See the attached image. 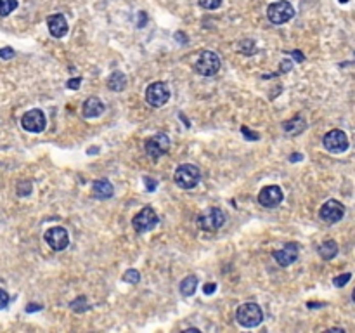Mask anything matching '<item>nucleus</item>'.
Here are the masks:
<instances>
[{"label":"nucleus","instance_id":"nucleus-24","mask_svg":"<svg viewBox=\"0 0 355 333\" xmlns=\"http://www.w3.org/2000/svg\"><path fill=\"white\" fill-rule=\"evenodd\" d=\"M31 190H33V184H31V181H19L17 182V188H16V191H17V195L19 196H28Z\"/></svg>","mask_w":355,"mask_h":333},{"label":"nucleus","instance_id":"nucleus-8","mask_svg":"<svg viewBox=\"0 0 355 333\" xmlns=\"http://www.w3.org/2000/svg\"><path fill=\"white\" fill-rule=\"evenodd\" d=\"M160 219L158 215H156L154 209L152 206H144V209L139 212L136 217H134V229H136L137 233H147L151 231V229H154L156 226H158Z\"/></svg>","mask_w":355,"mask_h":333},{"label":"nucleus","instance_id":"nucleus-10","mask_svg":"<svg viewBox=\"0 0 355 333\" xmlns=\"http://www.w3.org/2000/svg\"><path fill=\"white\" fill-rule=\"evenodd\" d=\"M146 148V153L151 156V158H160L168 153L170 150V139L166 134H156V136L149 137L144 144Z\"/></svg>","mask_w":355,"mask_h":333},{"label":"nucleus","instance_id":"nucleus-31","mask_svg":"<svg viewBox=\"0 0 355 333\" xmlns=\"http://www.w3.org/2000/svg\"><path fill=\"white\" fill-rule=\"evenodd\" d=\"M7 305H9V294L4 288H0V309L7 307Z\"/></svg>","mask_w":355,"mask_h":333},{"label":"nucleus","instance_id":"nucleus-1","mask_svg":"<svg viewBox=\"0 0 355 333\" xmlns=\"http://www.w3.org/2000/svg\"><path fill=\"white\" fill-rule=\"evenodd\" d=\"M236 319L241 326L245 328H255L263 321V313L262 307L255 302H246L241 304L236 310Z\"/></svg>","mask_w":355,"mask_h":333},{"label":"nucleus","instance_id":"nucleus-23","mask_svg":"<svg viewBox=\"0 0 355 333\" xmlns=\"http://www.w3.org/2000/svg\"><path fill=\"white\" fill-rule=\"evenodd\" d=\"M70 307L75 310V313H85V310L91 309V305H88L87 299L85 297H78V299H75L73 302L70 304Z\"/></svg>","mask_w":355,"mask_h":333},{"label":"nucleus","instance_id":"nucleus-37","mask_svg":"<svg viewBox=\"0 0 355 333\" xmlns=\"http://www.w3.org/2000/svg\"><path fill=\"white\" fill-rule=\"evenodd\" d=\"M291 66H293V65H291V61L290 59H284V61L281 63V71H284V73H286V71L291 70Z\"/></svg>","mask_w":355,"mask_h":333},{"label":"nucleus","instance_id":"nucleus-14","mask_svg":"<svg viewBox=\"0 0 355 333\" xmlns=\"http://www.w3.org/2000/svg\"><path fill=\"white\" fill-rule=\"evenodd\" d=\"M300 255V246L296 243H287V245L282 246L281 250H276L272 254V257L277 260V264L282 265V267H287L293 262H296Z\"/></svg>","mask_w":355,"mask_h":333},{"label":"nucleus","instance_id":"nucleus-13","mask_svg":"<svg viewBox=\"0 0 355 333\" xmlns=\"http://www.w3.org/2000/svg\"><path fill=\"white\" fill-rule=\"evenodd\" d=\"M282 190L279 186H265L262 191L258 193V203L265 206V209H274L282 201Z\"/></svg>","mask_w":355,"mask_h":333},{"label":"nucleus","instance_id":"nucleus-29","mask_svg":"<svg viewBox=\"0 0 355 333\" xmlns=\"http://www.w3.org/2000/svg\"><path fill=\"white\" fill-rule=\"evenodd\" d=\"M14 54L16 52L12 47H4V49H0V59H12Z\"/></svg>","mask_w":355,"mask_h":333},{"label":"nucleus","instance_id":"nucleus-42","mask_svg":"<svg viewBox=\"0 0 355 333\" xmlns=\"http://www.w3.org/2000/svg\"><path fill=\"white\" fill-rule=\"evenodd\" d=\"M324 304H314V302H308V307L310 309H314V307H322Z\"/></svg>","mask_w":355,"mask_h":333},{"label":"nucleus","instance_id":"nucleus-26","mask_svg":"<svg viewBox=\"0 0 355 333\" xmlns=\"http://www.w3.org/2000/svg\"><path fill=\"white\" fill-rule=\"evenodd\" d=\"M239 51L242 54H246V56H251V54L257 52V47H255L253 40H242V42L239 44Z\"/></svg>","mask_w":355,"mask_h":333},{"label":"nucleus","instance_id":"nucleus-44","mask_svg":"<svg viewBox=\"0 0 355 333\" xmlns=\"http://www.w3.org/2000/svg\"><path fill=\"white\" fill-rule=\"evenodd\" d=\"M340 2H341V4H347V2H348V0H340Z\"/></svg>","mask_w":355,"mask_h":333},{"label":"nucleus","instance_id":"nucleus-27","mask_svg":"<svg viewBox=\"0 0 355 333\" xmlns=\"http://www.w3.org/2000/svg\"><path fill=\"white\" fill-rule=\"evenodd\" d=\"M197 2H199V6L206 9V11H215V9H218L222 6L224 0H197Z\"/></svg>","mask_w":355,"mask_h":333},{"label":"nucleus","instance_id":"nucleus-22","mask_svg":"<svg viewBox=\"0 0 355 333\" xmlns=\"http://www.w3.org/2000/svg\"><path fill=\"white\" fill-rule=\"evenodd\" d=\"M17 0H0V16H9L12 11H16Z\"/></svg>","mask_w":355,"mask_h":333},{"label":"nucleus","instance_id":"nucleus-19","mask_svg":"<svg viewBox=\"0 0 355 333\" xmlns=\"http://www.w3.org/2000/svg\"><path fill=\"white\" fill-rule=\"evenodd\" d=\"M305 127H307V125H305V120L302 118V116H295V118L284 121V125H282L284 132L291 134V136H298V134H302Z\"/></svg>","mask_w":355,"mask_h":333},{"label":"nucleus","instance_id":"nucleus-30","mask_svg":"<svg viewBox=\"0 0 355 333\" xmlns=\"http://www.w3.org/2000/svg\"><path fill=\"white\" fill-rule=\"evenodd\" d=\"M241 132H242V136H245L246 139H250V141H258V139H260L258 132H253V130H250V129H246V127H242Z\"/></svg>","mask_w":355,"mask_h":333},{"label":"nucleus","instance_id":"nucleus-39","mask_svg":"<svg viewBox=\"0 0 355 333\" xmlns=\"http://www.w3.org/2000/svg\"><path fill=\"white\" fill-rule=\"evenodd\" d=\"M300 160H303V155H302V153H295V155L290 156V161H300Z\"/></svg>","mask_w":355,"mask_h":333},{"label":"nucleus","instance_id":"nucleus-16","mask_svg":"<svg viewBox=\"0 0 355 333\" xmlns=\"http://www.w3.org/2000/svg\"><path fill=\"white\" fill-rule=\"evenodd\" d=\"M102 111H104V105H102V101L99 97H88L83 102L82 115L85 118H97V116L102 115Z\"/></svg>","mask_w":355,"mask_h":333},{"label":"nucleus","instance_id":"nucleus-12","mask_svg":"<svg viewBox=\"0 0 355 333\" xmlns=\"http://www.w3.org/2000/svg\"><path fill=\"white\" fill-rule=\"evenodd\" d=\"M343 215H345V206L343 203H340L338 200L326 201V203L321 206V210H319V217L327 224L338 222V220L343 219Z\"/></svg>","mask_w":355,"mask_h":333},{"label":"nucleus","instance_id":"nucleus-18","mask_svg":"<svg viewBox=\"0 0 355 333\" xmlns=\"http://www.w3.org/2000/svg\"><path fill=\"white\" fill-rule=\"evenodd\" d=\"M107 87L115 92H121L125 87H127V76L118 70L113 71V73L109 75V78H107Z\"/></svg>","mask_w":355,"mask_h":333},{"label":"nucleus","instance_id":"nucleus-40","mask_svg":"<svg viewBox=\"0 0 355 333\" xmlns=\"http://www.w3.org/2000/svg\"><path fill=\"white\" fill-rule=\"evenodd\" d=\"M175 38H177V40H179V38H182V40H184V44H186V42H187L186 35H184V33H182V31H179V33H175Z\"/></svg>","mask_w":355,"mask_h":333},{"label":"nucleus","instance_id":"nucleus-32","mask_svg":"<svg viewBox=\"0 0 355 333\" xmlns=\"http://www.w3.org/2000/svg\"><path fill=\"white\" fill-rule=\"evenodd\" d=\"M144 184H146L147 191H154L156 188H158V181H154V179H151V177H144Z\"/></svg>","mask_w":355,"mask_h":333},{"label":"nucleus","instance_id":"nucleus-36","mask_svg":"<svg viewBox=\"0 0 355 333\" xmlns=\"http://www.w3.org/2000/svg\"><path fill=\"white\" fill-rule=\"evenodd\" d=\"M139 17H141V21L137 23V28H144V25H146V21H147V16H146V12H139Z\"/></svg>","mask_w":355,"mask_h":333},{"label":"nucleus","instance_id":"nucleus-20","mask_svg":"<svg viewBox=\"0 0 355 333\" xmlns=\"http://www.w3.org/2000/svg\"><path fill=\"white\" fill-rule=\"evenodd\" d=\"M317 252L324 260H331V259H335L336 255H338V243H336L335 240H327V241L322 243L321 246H319Z\"/></svg>","mask_w":355,"mask_h":333},{"label":"nucleus","instance_id":"nucleus-43","mask_svg":"<svg viewBox=\"0 0 355 333\" xmlns=\"http://www.w3.org/2000/svg\"><path fill=\"white\" fill-rule=\"evenodd\" d=\"M352 300L355 302V288H353V292H352Z\"/></svg>","mask_w":355,"mask_h":333},{"label":"nucleus","instance_id":"nucleus-5","mask_svg":"<svg viewBox=\"0 0 355 333\" xmlns=\"http://www.w3.org/2000/svg\"><path fill=\"white\" fill-rule=\"evenodd\" d=\"M218 70H220V57L212 51L201 52V56L194 63V71L197 75L213 76L218 73Z\"/></svg>","mask_w":355,"mask_h":333},{"label":"nucleus","instance_id":"nucleus-34","mask_svg":"<svg viewBox=\"0 0 355 333\" xmlns=\"http://www.w3.org/2000/svg\"><path fill=\"white\" fill-rule=\"evenodd\" d=\"M203 290H205V295H212L213 292L217 290V285H215V283H206L203 286Z\"/></svg>","mask_w":355,"mask_h":333},{"label":"nucleus","instance_id":"nucleus-25","mask_svg":"<svg viewBox=\"0 0 355 333\" xmlns=\"http://www.w3.org/2000/svg\"><path fill=\"white\" fill-rule=\"evenodd\" d=\"M139 280H141V274H139L137 269H128L123 274V281L130 283V285H136V283H139Z\"/></svg>","mask_w":355,"mask_h":333},{"label":"nucleus","instance_id":"nucleus-41","mask_svg":"<svg viewBox=\"0 0 355 333\" xmlns=\"http://www.w3.org/2000/svg\"><path fill=\"white\" fill-rule=\"evenodd\" d=\"M87 151H88V155H96V153L99 151V148H88Z\"/></svg>","mask_w":355,"mask_h":333},{"label":"nucleus","instance_id":"nucleus-21","mask_svg":"<svg viewBox=\"0 0 355 333\" xmlns=\"http://www.w3.org/2000/svg\"><path fill=\"white\" fill-rule=\"evenodd\" d=\"M197 288V278L196 276H187L186 280L181 283V294L184 297H189L196 292Z\"/></svg>","mask_w":355,"mask_h":333},{"label":"nucleus","instance_id":"nucleus-28","mask_svg":"<svg viewBox=\"0 0 355 333\" xmlns=\"http://www.w3.org/2000/svg\"><path fill=\"white\" fill-rule=\"evenodd\" d=\"M350 278H352V274H350V273L340 274V276H336L335 280H332V285L338 286V288H341V286H345V285H347V283L350 281Z\"/></svg>","mask_w":355,"mask_h":333},{"label":"nucleus","instance_id":"nucleus-33","mask_svg":"<svg viewBox=\"0 0 355 333\" xmlns=\"http://www.w3.org/2000/svg\"><path fill=\"white\" fill-rule=\"evenodd\" d=\"M80 84H82V78H71L66 82V87L71 89V91H76V89L80 87Z\"/></svg>","mask_w":355,"mask_h":333},{"label":"nucleus","instance_id":"nucleus-4","mask_svg":"<svg viewBox=\"0 0 355 333\" xmlns=\"http://www.w3.org/2000/svg\"><path fill=\"white\" fill-rule=\"evenodd\" d=\"M224 224H226V214L220 209H217V206H212V209L206 210V212H203L197 217V226H199V229H203V231H210V233L218 231Z\"/></svg>","mask_w":355,"mask_h":333},{"label":"nucleus","instance_id":"nucleus-2","mask_svg":"<svg viewBox=\"0 0 355 333\" xmlns=\"http://www.w3.org/2000/svg\"><path fill=\"white\" fill-rule=\"evenodd\" d=\"M199 177H201L199 169L192 163L179 165V169L173 174L175 184L179 188H182V190H192V188H196L197 182H199Z\"/></svg>","mask_w":355,"mask_h":333},{"label":"nucleus","instance_id":"nucleus-9","mask_svg":"<svg viewBox=\"0 0 355 333\" xmlns=\"http://www.w3.org/2000/svg\"><path fill=\"white\" fill-rule=\"evenodd\" d=\"M21 125H23L25 130L28 132H33V134H40L46 130V125H47V118H46V113L42 110H30L26 111L21 118Z\"/></svg>","mask_w":355,"mask_h":333},{"label":"nucleus","instance_id":"nucleus-15","mask_svg":"<svg viewBox=\"0 0 355 333\" xmlns=\"http://www.w3.org/2000/svg\"><path fill=\"white\" fill-rule=\"evenodd\" d=\"M49 31L54 38H62L68 33V21H66L64 14H54L47 17Z\"/></svg>","mask_w":355,"mask_h":333},{"label":"nucleus","instance_id":"nucleus-7","mask_svg":"<svg viewBox=\"0 0 355 333\" xmlns=\"http://www.w3.org/2000/svg\"><path fill=\"white\" fill-rule=\"evenodd\" d=\"M322 144H324V148L327 151L336 153V155H338V153H345L350 146L347 134L340 129L329 130V132L324 136V139H322Z\"/></svg>","mask_w":355,"mask_h":333},{"label":"nucleus","instance_id":"nucleus-17","mask_svg":"<svg viewBox=\"0 0 355 333\" xmlns=\"http://www.w3.org/2000/svg\"><path fill=\"white\" fill-rule=\"evenodd\" d=\"M92 191H94V196H96L97 200H107V198L113 196L115 188H113V184H111L109 181H106V179H99V181L94 182Z\"/></svg>","mask_w":355,"mask_h":333},{"label":"nucleus","instance_id":"nucleus-35","mask_svg":"<svg viewBox=\"0 0 355 333\" xmlns=\"http://www.w3.org/2000/svg\"><path fill=\"white\" fill-rule=\"evenodd\" d=\"M37 310H42V305H40V304H30V305H26V313H37Z\"/></svg>","mask_w":355,"mask_h":333},{"label":"nucleus","instance_id":"nucleus-38","mask_svg":"<svg viewBox=\"0 0 355 333\" xmlns=\"http://www.w3.org/2000/svg\"><path fill=\"white\" fill-rule=\"evenodd\" d=\"M291 56H293L298 63H302V61L305 59V56H303V54L300 52V51H291Z\"/></svg>","mask_w":355,"mask_h":333},{"label":"nucleus","instance_id":"nucleus-11","mask_svg":"<svg viewBox=\"0 0 355 333\" xmlns=\"http://www.w3.org/2000/svg\"><path fill=\"white\" fill-rule=\"evenodd\" d=\"M43 238H46L47 245L51 246L52 250H56V252L64 250L66 246L70 245V235H68V231H66L64 227H59V226L47 229L46 235H43Z\"/></svg>","mask_w":355,"mask_h":333},{"label":"nucleus","instance_id":"nucleus-6","mask_svg":"<svg viewBox=\"0 0 355 333\" xmlns=\"http://www.w3.org/2000/svg\"><path fill=\"white\" fill-rule=\"evenodd\" d=\"M170 99V87L165 82H154L146 89V101L147 105L161 108L168 102Z\"/></svg>","mask_w":355,"mask_h":333},{"label":"nucleus","instance_id":"nucleus-3","mask_svg":"<svg viewBox=\"0 0 355 333\" xmlns=\"http://www.w3.org/2000/svg\"><path fill=\"white\" fill-rule=\"evenodd\" d=\"M295 16V9L287 0H277L267 7V17L272 25H284Z\"/></svg>","mask_w":355,"mask_h":333}]
</instances>
